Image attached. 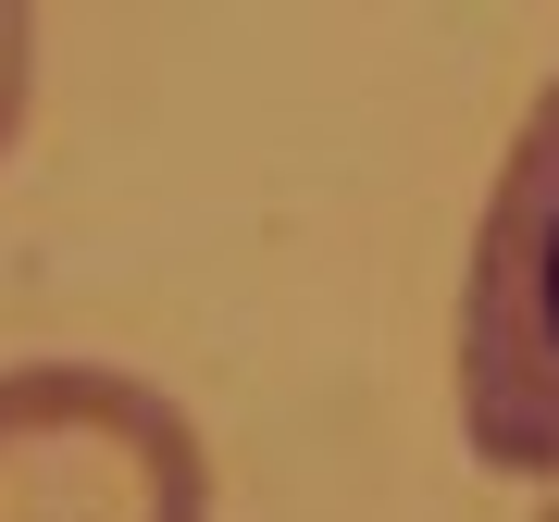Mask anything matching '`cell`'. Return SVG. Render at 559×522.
I'll return each mask as SVG.
<instances>
[{"instance_id": "7a4b0ae2", "label": "cell", "mask_w": 559, "mask_h": 522, "mask_svg": "<svg viewBox=\"0 0 559 522\" xmlns=\"http://www.w3.org/2000/svg\"><path fill=\"white\" fill-rule=\"evenodd\" d=\"M460 423L498 473L559 485V87L522 112L460 286Z\"/></svg>"}, {"instance_id": "3957f363", "label": "cell", "mask_w": 559, "mask_h": 522, "mask_svg": "<svg viewBox=\"0 0 559 522\" xmlns=\"http://www.w3.org/2000/svg\"><path fill=\"white\" fill-rule=\"evenodd\" d=\"M25 62H38V25L0 13V150H13V124H25Z\"/></svg>"}, {"instance_id": "6da1fadb", "label": "cell", "mask_w": 559, "mask_h": 522, "mask_svg": "<svg viewBox=\"0 0 559 522\" xmlns=\"http://www.w3.org/2000/svg\"><path fill=\"white\" fill-rule=\"evenodd\" d=\"M0 522H212V448L138 373L25 361L0 373Z\"/></svg>"}, {"instance_id": "277c9868", "label": "cell", "mask_w": 559, "mask_h": 522, "mask_svg": "<svg viewBox=\"0 0 559 522\" xmlns=\"http://www.w3.org/2000/svg\"><path fill=\"white\" fill-rule=\"evenodd\" d=\"M535 522H559V498H547V510H535Z\"/></svg>"}]
</instances>
